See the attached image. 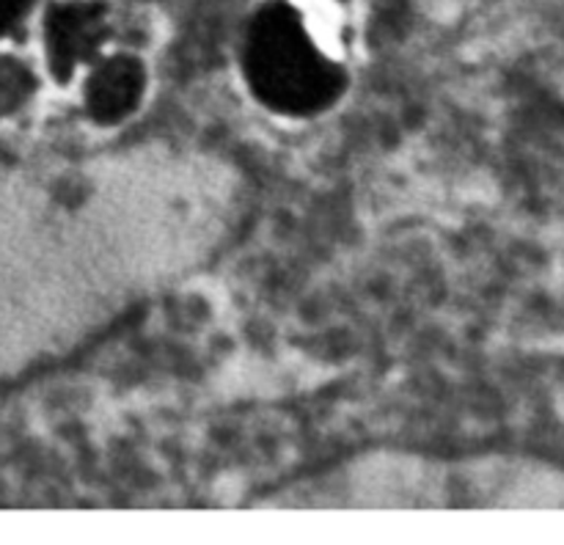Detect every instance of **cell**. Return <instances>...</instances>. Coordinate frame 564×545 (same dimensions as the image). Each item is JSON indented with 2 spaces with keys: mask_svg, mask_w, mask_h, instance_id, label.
Masks as SVG:
<instances>
[{
  "mask_svg": "<svg viewBox=\"0 0 564 545\" xmlns=\"http://www.w3.org/2000/svg\"><path fill=\"white\" fill-rule=\"evenodd\" d=\"M242 75L253 97L284 116H317L345 94L347 75L328 58L290 3H268L242 44Z\"/></svg>",
  "mask_w": 564,
  "mask_h": 545,
  "instance_id": "obj_1",
  "label": "cell"
},
{
  "mask_svg": "<svg viewBox=\"0 0 564 545\" xmlns=\"http://www.w3.org/2000/svg\"><path fill=\"white\" fill-rule=\"evenodd\" d=\"M147 91V69L132 55H110L88 72L83 83V102L99 124H119L130 119Z\"/></svg>",
  "mask_w": 564,
  "mask_h": 545,
  "instance_id": "obj_3",
  "label": "cell"
},
{
  "mask_svg": "<svg viewBox=\"0 0 564 545\" xmlns=\"http://www.w3.org/2000/svg\"><path fill=\"white\" fill-rule=\"evenodd\" d=\"M108 39L102 3H64L55 6L44 20V47L53 75L61 83L72 77L80 64L91 61Z\"/></svg>",
  "mask_w": 564,
  "mask_h": 545,
  "instance_id": "obj_2",
  "label": "cell"
},
{
  "mask_svg": "<svg viewBox=\"0 0 564 545\" xmlns=\"http://www.w3.org/2000/svg\"><path fill=\"white\" fill-rule=\"evenodd\" d=\"M36 0H0V39L14 31Z\"/></svg>",
  "mask_w": 564,
  "mask_h": 545,
  "instance_id": "obj_5",
  "label": "cell"
},
{
  "mask_svg": "<svg viewBox=\"0 0 564 545\" xmlns=\"http://www.w3.org/2000/svg\"><path fill=\"white\" fill-rule=\"evenodd\" d=\"M36 80L22 61L0 55V113H14L31 99Z\"/></svg>",
  "mask_w": 564,
  "mask_h": 545,
  "instance_id": "obj_4",
  "label": "cell"
}]
</instances>
